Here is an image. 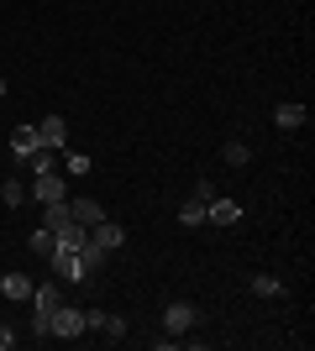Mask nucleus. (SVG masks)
<instances>
[{"instance_id":"10","label":"nucleus","mask_w":315,"mask_h":351,"mask_svg":"<svg viewBox=\"0 0 315 351\" xmlns=\"http://www.w3.org/2000/svg\"><path fill=\"white\" fill-rule=\"evenodd\" d=\"M37 136H43V147H69V121L63 116H47V121H37Z\"/></svg>"},{"instance_id":"13","label":"nucleus","mask_w":315,"mask_h":351,"mask_svg":"<svg viewBox=\"0 0 315 351\" xmlns=\"http://www.w3.org/2000/svg\"><path fill=\"white\" fill-rule=\"evenodd\" d=\"M69 220H74V215H69V199H53V205H43V226H47L53 236H58Z\"/></svg>"},{"instance_id":"20","label":"nucleus","mask_w":315,"mask_h":351,"mask_svg":"<svg viewBox=\"0 0 315 351\" xmlns=\"http://www.w3.org/2000/svg\"><path fill=\"white\" fill-rule=\"evenodd\" d=\"M63 173H90V158H84V152H69V162H63Z\"/></svg>"},{"instance_id":"1","label":"nucleus","mask_w":315,"mask_h":351,"mask_svg":"<svg viewBox=\"0 0 315 351\" xmlns=\"http://www.w3.org/2000/svg\"><path fill=\"white\" fill-rule=\"evenodd\" d=\"M63 304V289L58 283H32V336H43V341H53L47 336V315Z\"/></svg>"},{"instance_id":"9","label":"nucleus","mask_w":315,"mask_h":351,"mask_svg":"<svg viewBox=\"0 0 315 351\" xmlns=\"http://www.w3.org/2000/svg\"><path fill=\"white\" fill-rule=\"evenodd\" d=\"M43 147V136H37V126H11V152H16V162H27L32 152Z\"/></svg>"},{"instance_id":"12","label":"nucleus","mask_w":315,"mask_h":351,"mask_svg":"<svg viewBox=\"0 0 315 351\" xmlns=\"http://www.w3.org/2000/svg\"><path fill=\"white\" fill-rule=\"evenodd\" d=\"M69 215H74V226L90 231V226H100V220H105V210L95 205V199H69Z\"/></svg>"},{"instance_id":"18","label":"nucleus","mask_w":315,"mask_h":351,"mask_svg":"<svg viewBox=\"0 0 315 351\" xmlns=\"http://www.w3.org/2000/svg\"><path fill=\"white\" fill-rule=\"evenodd\" d=\"M32 252H37V257H47V252H53V231H47V226H37V231H32V241H27Z\"/></svg>"},{"instance_id":"4","label":"nucleus","mask_w":315,"mask_h":351,"mask_svg":"<svg viewBox=\"0 0 315 351\" xmlns=\"http://www.w3.org/2000/svg\"><path fill=\"white\" fill-rule=\"evenodd\" d=\"M27 199H37V205H53V199H69V184H63V173H37L32 178Z\"/></svg>"},{"instance_id":"19","label":"nucleus","mask_w":315,"mask_h":351,"mask_svg":"<svg viewBox=\"0 0 315 351\" xmlns=\"http://www.w3.org/2000/svg\"><path fill=\"white\" fill-rule=\"evenodd\" d=\"M100 336H105V341H126V320H121V315H105Z\"/></svg>"},{"instance_id":"16","label":"nucleus","mask_w":315,"mask_h":351,"mask_svg":"<svg viewBox=\"0 0 315 351\" xmlns=\"http://www.w3.org/2000/svg\"><path fill=\"white\" fill-rule=\"evenodd\" d=\"M253 293H257V299H279V293H284V283L273 278V273H257V278H253Z\"/></svg>"},{"instance_id":"15","label":"nucleus","mask_w":315,"mask_h":351,"mask_svg":"<svg viewBox=\"0 0 315 351\" xmlns=\"http://www.w3.org/2000/svg\"><path fill=\"white\" fill-rule=\"evenodd\" d=\"M221 158H226V168H247V162H253V147L247 142H226Z\"/></svg>"},{"instance_id":"6","label":"nucleus","mask_w":315,"mask_h":351,"mask_svg":"<svg viewBox=\"0 0 315 351\" xmlns=\"http://www.w3.org/2000/svg\"><path fill=\"white\" fill-rule=\"evenodd\" d=\"M237 220H242V205H237V199H226V194L205 199V226H237Z\"/></svg>"},{"instance_id":"14","label":"nucleus","mask_w":315,"mask_h":351,"mask_svg":"<svg viewBox=\"0 0 315 351\" xmlns=\"http://www.w3.org/2000/svg\"><path fill=\"white\" fill-rule=\"evenodd\" d=\"M179 226H189V231H195V226H205V199H195V194H189V199L179 205Z\"/></svg>"},{"instance_id":"11","label":"nucleus","mask_w":315,"mask_h":351,"mask_svg":"<svg viewBox=\"0 0 315 351\" xmlns=\"http://www.w3.org/2000/svg\"><path fill=\"white\" fill-rule=\"evenodd\" d=\"M0 299H11V304H16V299H32V278H27V273H16V267H11V273H0Z\"/></svg>"},{"instance_id":"3","label":"nucleus","mask_w":315,"mask_h":351,"mask_svg":"<svg viewBox=\"0 0 315 351\" xmlns=\"http://www.w3.org/2000/svg\"><path fill=\"white\" fill-rule=\"evenodd\" d=\"M47 263H53L58 283H84V278H90V273H84V257L69 252V247H53V252H47Z\"/></svg>"},{"instance_id":"2","label":"nucleus","mask_w":315,"mask_h":351,"mask_svg":"<svg viewBox=\"0 0 315 351\" xmlns=\"http://www.w3.org/2000/svg\"><path fill=\"white\" fill-rule=\"evenodd\" d=\"M47 336L53 341H79L84 336V309L79 304H58L53 315H47Z\"/></svg>"},{"instance_id":"7","label":"nucleus","mask_w":315,"mask_h":351,"mask_svg":"<svg viewBox=\"0 0 315 351\" xmlns=\"http://www.w3.org/2000/svg\"><path fill=\"white\" fill-rule=\"evenodd\" d=\"M121 241H126V231H121V226H116L110 215H105L100 226H90V247H100V252H116Z\"/></svg>"},{"instance_id":"17","label":"nucleus","mask_w":315,"mask_h":351,"mask_svg":"<svg viewBox=\"0 0 315 351\" xmlns=\"http://www.w3.org/2000/svg\"><path fill=\"white\" fill-rule=\"evenodd\" d=\"M0 199H5V205H27V184H16V178H5V184H0Z\"/></svg>"},{"instance_id":"21","label":"nucleus","mask_w":315,"mask_h":351,"mask_svg":"<svg viewBox=\"0 0 315 351\" xmlns=\"http://www.w3.org/2000/svg\"><path fill=\"white\" fill-rule=\"evenodd\" d=\"M16 346V330H11V325H0V351H11Z\"/></svg>"},{"instance_id":"8","label":"nucleus","mask_w":315,"mask_h":351,"mask_svg":"<svg viewBox=\"0 0 315 351\" xmlns=\"http://www.w3.org/2000/svg\"><path fill=\"white\" fill-rule=\"evenodd\" d=\"M305 121H310V110H305L300 100H284L279 110H273V126H279V132H300Z\"/></svg>"},{"instance_id":"22","label":"nucleus","mask_w":315,"mask_h":351,"mask_svg":"<svg viewBox=\"0 0 315 351\" xmlns=\"http://www.w3.org/2000/svg\"><path fill=\"white\" fill-rule=\"evenodd\" d=\"M0 100H5V79H0Z\"/></svg>"},{"instance_id":"5","label":"nucleus","mask_w":315,"mask_h":351,"mask_svg":"<svg viewBox=\"0 0 315 351\" xmlns=\"http://www.w3.org/2000/svg\"><path fill=\"white\" fill-rule=\"evenodd\" d=\"M195 320H200V309H195V304H184V299H174V304L163 309V330H168V336H184V330H195Z\"/></svg>"}]
</instances>
